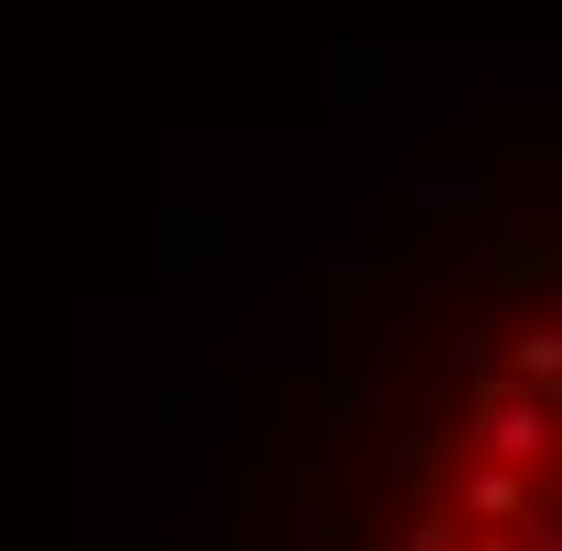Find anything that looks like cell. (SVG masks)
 <instances>
[{"instance_id": "cell-1", "label": "cell", "mask_w": 562, "mask_h": 551, "mask_svg": "<svg viewBox=\"0 0 562 551\" xmlns=\"http://www.w3.org/2000/svg\"><path fill=\"white\" fill-rule=\"evenodd\" d=\"M488 446H499L509 466H520V457H541V403L499 393V403H488Z\"/></svg>"}, {"instance_id": "cell-2", "label": "cell", "mask_w": 562, "mask_h": 551, "mask_svg": "<svg viewBox=\"0 0 562 551\" xmlns=\"http://www.w3.org/2000/svg\"><path fill=\"white\" fill-rule=\"evenodd\" d=\"M468 509H477V520H520V477H509V466H477V477H468Z\"/></svg>"}]
</instances>
